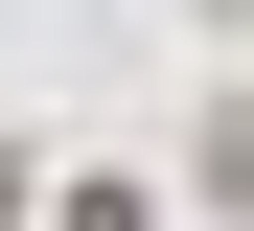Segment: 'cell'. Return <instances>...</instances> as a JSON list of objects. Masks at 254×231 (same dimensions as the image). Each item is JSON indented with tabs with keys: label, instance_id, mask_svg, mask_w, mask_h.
<instances>
[{
	"label": "cell",
	"instance_id": "6da1fadb",
	"mask_svg": "<svg viewBox=\"0 0 254 231\" xmlns=\"http://www.w3.org/2000/svg\"><path fill=\"white\" fill-rule=\"evenodd\" d=\"M208 208H254V92H208Z\"/></svg>",
	"mask_w": 254,
	"mask_h": 231
},
{
	"label": "cell",
	"instance_id": "7a4b0ae2",
	"mask_svg": "<svg viewBox=\"0 0 254 231\" xmlns=\"http://www.w3.org/2000/svg\"><path fill=\"white\" fill-rule=\"evenodd\" d=\"M0 231H23V139H0Z\"/></svg>",
	"mask_w": 254,
	"mask_h": 231
}]
</instances>
